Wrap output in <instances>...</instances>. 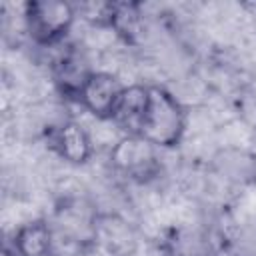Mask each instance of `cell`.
<instances>
[{
  "label": "cell",
  "instance_id": "52a82bcc",
  "mask_svg": "<svg viewBox=\"0 0 256 256\" xmlns=\"http://www.w3.org/2000/svg\"><path fill=\"white\" fill-rule=\"evenodd\" d=\"M222 248L228 256H256V216L234 218L222 230Z\"/></svg>",
  "mask_w": 256,
  "mask_h": 256
},
{
  "label": "cell",
  "instance_id": "7c38bea8",
  "mask_svg": "<svg viewBox=\"0 0 256 256\" xmlns=\"http://www.w3.org/2000/svg\"><path fill=\"white\" fill-rule=\"evenodd\" d=\"M52 256H54V254H52Z\"/></svg>",
  "mask_w": 256,
  "mask_h": 256
},
{
  "label": "cell",
  "instance_id": "30bf717a",
  "mask_svg": "<svg viewBox=\"0 0 256 256\" xmlns=\"http://www.w3.org/2000/svg\"><path fill=\"white\" fill-rule=\"evenodd\" d=\"M90 72H92V70L86 68V62H84L78 54L68 52V54H64V56L58 60V64H56V68H54V78H56L58 88H60L66 96L76 98L78 92H80V88H82V84H84L86 78L90 76Z\"/></svg>",
  "mask_w": 256,
  "mask_h": 256
},
{
  "label": "cell",
  "instance_id": "7a4b0ae2",
  "mask_svg": "<svg viewBox=\"0 0 256 256\" xmlns=\"http://www.w3.org/2000/svg\"><path fill=\"white\" fill-rule=\"evenodd\" d=\"M76 20V6L64 0H30L24 4V22L38 46L60 44Z\"/></svg>",
  "mask_w": 256,
  "mask_h": 256
},
{
  "label": "cell",
  "instance_id": "6da1fadb",
  "mask_svg": "<svg viewBox=\"0 0 256 256\" xmlns=\"http://www.w3.org/2000/svg\"><path fill=\"white\" fill-rule=\"evenodd\" d=\"M186 126L188 114L182 102L164 86L148 84L146 108L136 136L144 138L158 150H168L182 142Z\"/></svg>",
  "mask_w": 256,
  "mask_h": 256
},
{
  "label": "cell",
  "instance_id": "5b68a950",
  "mask_svg": "<svg viewBox=\"0 0 256 256\" xmlns=\"http://www.w3.org/2000/svg\"><path fill=\"white\" fill-rule=\"evenodd\" d=\"M50 146L64 162L74 166L86 164L94 154V142L88 130L76 120L60 122L50 134Z\"/></svg>",
  "mask_w": 256,
  "mask_h": 256
},
{
  "label": "cell",
  "instance_id": "8fae6325",
  "mask_svg": "<svg viewBox=\"0 0 256 256\" xmlns=\"http://www.w3.org/2000/svg\"><path fill=\"white\" fill-rule=\"evenodd\" d=\"M2 256H18V254L14 252V248H12V246H6V248H4V252H2Z\"/></svg>",
  "mask_w": 256,
  "mask_h": 256
},
{
  "label": "cell",
  "instance_id": "ba28073f",
  "mask_svg": "<svg viewBox=\"0 0 256 256\" xmlns=\"http://www.w3.org/2000/svg\"><path fill=\"white\" fill-rule=\"evenodd\" d=\"M146 96H148V86L144 84H132L124 86L122 98L118 102L116 114L112 122L124 130V134H138V126L146 108Z\"/></svg>",
  "mask_w": 256,
  "mask_h": 256
},
{
  "label": "cell",
  "instance_id": "3957f363",
  "mask_svg": "<svg viewBox=\"0 0 256 256\" xmlns=\"http://www.w3.org/2000/svg\"><path fill=\"white\" fill-rule=\"evenodd\" d=\"M110 162L116 172L134 182H148L160 172L158 148L134 134H124L112 146Z\"/></svg>",
  "mask_w": 256,
  "mask_h": 256
},
{
  "label": "cell",
  "instance_id": "277c9868",
  "mask_svg": "<svg viewBox=\"0 0 256 256\" xmlns=\"http://www.w3.org/2000/svg\"><path fill=\"white\" fill-rule=\"evenodd\" d=\"M122 92H124V86L120 84V80L114 74L102 72V70H92L90 76L86 78V82L82 84L76 100L94 118L112 122L118 102L122 98Z\"/></svg>",
  "mask_w": 256,
  "mask_h": 256
},
{
  "label": "cell",
  "instance_id": "8992f818",
  "mask_svg": "<svg viewBox=\"0 0 256 256\" xmlns=\"http://www.w3.org/2000/svg\"><path fill=\"white\" fill-rule=\"evenodd\" d=\"M52 228L44 218L22 224L12 240V248L18 256H52Z\"/></svg>",
  "mask_w": 256,
  "mask_h": 256
},
{
  "label": "cell",
  "instance_id": "9c48e42d",
  "mask_svg": "<svg viewBox=\"0 0 256 256\" xmlns=\"http://www.w3.org/2000/svg\"><path fill=\"white\" fill-rule=\"evenodd\" d=\"M162 250L164 256H210V242L200 230L176 228L168 234Z\"/></svg>",
  "mask_w": 256,
  "mask_h": 256
}]
</instances>
